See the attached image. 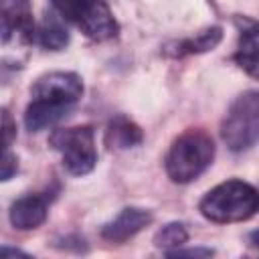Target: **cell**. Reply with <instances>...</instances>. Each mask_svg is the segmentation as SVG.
Masks as SVG:
<instances>
[{"label":"cell","mask_w":259,"mask_h":259,"mask_svg":"<svg viewBox=\"0 0 259 259\" xmlns=\"http://www.w3.org/2000/svg\"><path fill=\"white\" fill-rule=\"evenodd\" d=\"M235 24L239 28V47L233 61L253 79H259V22L249 16H237Z\"/></svg>","instance_id":"ba28073f"},{"label":"cell","mask_w":259,"mask_h":259,"mask_svg":"<svg viewBox=\"0 0 259 259\" xmlns=\"http://www.w3.org/2000/svg\"><path fill=\"white\" fill-rule=\"evenodd\" d=\"M144 134L136 121L125 115H115L105 130V146L109 150H130L142 144Z\"/></svg>","instance_id":"8fae6325"},{"label":"cell","mask_w":259,"mask_h":259,"mask_svg":"<svg viewBox=\"0 0 259 259\" xmlns=\"http://www.w3.org/2000/svg\"><path fill=\"white\" fill-rule=\"evenodd\" d=\"M0 20H2V40L10 42L18 34L24 42H32L36 26L32 20V8L28 0H0Z\"/></svg>","instance_id":"52a82bcc"},{"label":"cell","mask_w":259,"mask_h":259,"mask_svg":"<svg viewBox=\"0 0 259 259\" xmlns=\"http://www.w3.org/2000/svg\"><path fill=\"white\" fill-rule=\"evenodd\" d=\"M18 172V160L16 156L10 152V150H4V156H2V172H0V180H10L14 174Z\"/></svg>","instance_id":"2e32d148"},{"label":"cell","mask_w":259,"mask_h":259,"mask_svg":"<svg viewBox=\"0 0 259 259\" xmlns=\"http://www.w3.org/2000/svg\"><path fill=\"white\" fill-rule=\"evenodd\" d=\"M49 144L61 154L63 168L73 176H85L97 164V150L91 125L59 127L51 134Z\"/></svg>","instance_id":"5b68a950"},{"label":"cell","mask_w":259,"mask_h":259,"mask_svg":"<svg viewBox=\"0 0 259 259\" xmlns=\"http://www.w3.org/2000/svg\"><path fill=\"white\" fill-rule=\"evenodd\" d=\"M214 158V142L204 130H186L170 146L164 168L172 182L188 184L196 180Z\"/></svg>","instance_id":"7a4b0ae2"},{"label":"cell","mask_w":259,"mask_h":259,"mask_svg":"<svg viewBox=\"0 0 259 259\" xmlns=\"http://www.w3.org/2000/svg\"><path fill=\"white\" fill-rule=\"evenodd\" d=\"M251 241L255 243V247H259V231H255V233H251Z\"/></svg>","instance_id":"d6986e66"},{"label":"cell","mask_w":259,"mask_h":259,"mask_svg":"<svg viewBox=\"0 0 259 259\" xmlns=\"http://www.w3.org/2000/svg\"><path fill=\"white\" fill-rule=\"evenodd\" d=\"M30 95L32 99H40L73 109L83 95V81L77 73L71 71H51L34 81Z\"/></svg>","instance_id":"8992f818"},{"label":"cell","mask_w":259,"mask_h":259,"mask_svg":"<svg viewBox=\"0 0 259 259\" xmlns=\"http://www.w3.org/2000/svg\"><path fill=\"white\" fill-rule=\"evenodd\" d=\"M55 12L75 24L87 38L103 42L115 38L119 24L103 0H49Z\"/></svg>","instance_id":"3957f363"},{"label":"cell","mask_w":259,"mask_h":259,"mask_svg":"<svg viewBox=\"0 0 259 259\" xmlns=\"http://www.w3.org/2000/svg\"><path fill=\"white\" fill-rule=\"evenodd\" d=\"M2 134H4V150H10V144L16 136V123L12 121L8 109H2Z\"/></svg>","instance_id":"e0dca14e"},{"label":"cell","mask_w":259,"mask_h":259,"mask_svg":"<svg viewBox=\"0 0 259 259\" xmlns=\"http://www.w3.org/2000/svg\"><path fill=\"white\" fill-rule=\"evenodd\" d=\"M69 111H71L69 107L32 99L24 111V125L28 132H40V130H47V127L59 123L63 117L69 115Z\"/></svg>","instance_id":"7c38bea8"},{"label":"cell","mask_w":259,"mask_h":259,"mask_svg":"<svg viewBox=\"0 0 259 259\" xmlns=\"http://www.w3.org/2000/svg\"><path fill=\"white\" fill-rule=\"evenodd\" d=\"M198 210L212 223H241L259 212V190L243 180H227L208 190Z\"/></svg>","instance_id":"6da1fadb"},{"label":"cell","mask_w":259,"mask_h":259,"mask_svg":"<svg viewBox=\"0 0 259 259\" xmlns=\"http://www.w3.org/2000/svg\"><path fill=\"white\" fill-rule=\"evenodd\" d=\"M186 241H188V231L184 229L182 223H168L154 235V245L158 249H164L166 253L180 249Z\"/></svg>","instance_id":"9a60e30c"},{"label":"cell","mask_w":259,"mask_h":259,"mask_svg":"<svg viewBox=\"0 0 259 259\" xmlns=\"http://www.w3.org/2000/svg\"><path fill=\"white\" fill-rule=\"evenodd\" d=\"M150 223H152V212L150 210L138 208V206H125V208H121V212L113 221L103 225L101 237L111 241V243H123L130 237L138 235Z\"/></svg>","instance_id":"9c48e42d"},{"label":"cell","mask_w":259,"mask_h":259,"mask_svg":"<svg viewBox=\"0 0 259 259\" xmlns=\"http://www.w3.org/2000/svg\"><path fill=\"white\" fill-rule=\"evenodd\" d=\"M168 257H182V255H186V257H196V255H200V257H208V255H212V249H186V251H182V249H174V251H168L166 253Z\"/></svg>","instance_id":"ac0fdd59"},{"label":"cell","mask_w":259,"mask_h":259,"mask_svg":"<svg viewBox=\"0 0 259 259\" xmlns=\"http://www.w3.org/2000/svg\"><path fill=\"white\" fill-rule=\"evenodd\" d=\"M49 214V196L45 194H28L12 202L10 206V223L18 231H30L40 227Z\"/></svg>","instance_id":"30bf717a"},{"label":"cell","mask_w":259,"mask_h":259,"mask_svg":"<svg viewBox=\"0 0 259 259\" xmlns=\"http://www.w3.org/2000/svg\"><path fill=\"white\" fill-rule=\"evenodd\" d=\"M223 40V28L221 26H210L200 30L196 36L192 38H184L172 45L164 47V55L168 57H184V55H198V53H206L212 51L219 42Z\"/></svg>","instance_id":"4fadbf2b"},{"label":"cell","mask_w":259,"mask_h":259,"mask_svg":"<svg viewBox=\"0 0 259 259\" xmlns=\"http://www.w3.org/2000/svg\"><path fill=\"white\" fill-rule=\"evenodd\" d=\"M221 138L231 152H245L259 142V91L235 97L221 123Z\"/></svg>","instance_id":"277c9868"},{"label":"cell","mask_w":259,"mask_h":259,"mask_svg":"<svg viewBox=\"0 0 259 259\" xmlns=\"http://www.w3.org/2000/svg\"><path fill=\"white\" fill-rule=\"evenodd\" d=\"M34 40L47 51H61L69 45V30L65 28L59 16L47 14L36 28Z\"/></svg>","instance_id":"5bb4252c"}]
</instances>
